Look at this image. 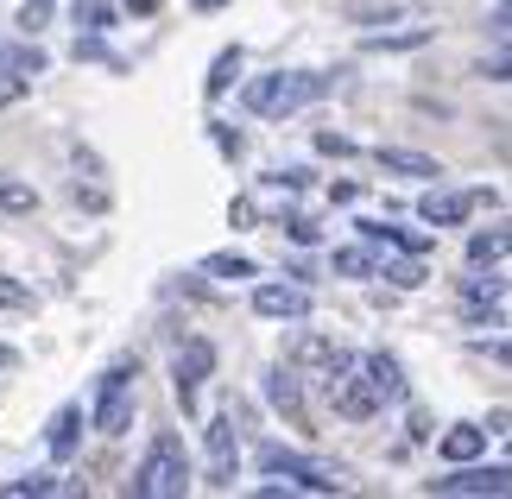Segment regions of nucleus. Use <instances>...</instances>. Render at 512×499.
I'll use <instances>...</instances> for the list:
<instances>
[{"mask_svg": "<svg viewBox=\"0 0 512 499\" xmlns=\"http://www.w3.org/2000/svg\"><path fill=\"white\" fill-rule=\"evenodd\" d=\"M323 95H329L323 70H272V76H253L241 89V102H247V114H260V121H285V114L323 102Z\"/></svg>", "mask_w": 512, "mask_h": 499, "instance_id": "1", "label": "nucleus"}, {"mask_svg": "<svg viewBox=\"0 0 512 499\" xmlns=\"http://www.w3.org/2000/svg\"><path fill=\"white\" fill-rule=\"evenodd\" d=\"M190 481H196L190 449L177 443L171 430H159V436H152V449L140 455V468H133L127 493H133V499H184V493H190Z\"/></svg>", "mask_w": 512, "mask_h": 499, "instance_id": "2", "label": "nucleus"}, {"mask_svg": "<svg viewBox=\"0 0 512 499\" xmlns=\"http://www.w3.org/2000/svg\"><path fill=\"white\" fill-rule=\"evenodd\" d=\"M260 468L285 474V487H304V493H348V468L342 462H323V455H304V449H285V443H266Z\"/></svg>", "mask_w": 512, "mask_h": 499, "instance_id": "3", "label": "nucleus"}, {"mask_svg": "<svg viewBox=\"0 0 512 499\" xmlns=\"http://www.w3.org/2000/svg\"><path fill=\"white\" fill-rule=\"evenodd\" d=\"M133 379H140V361H114L95 379V398H89V424L102 436H127L133 430Z\"/></svg>", "mask_w": 512, "mask_h": 499, "instance_id": "4", "label": "nucleus"}, {"mask_svg": "<svg viewBox=\"0 0 512 499\" xmlns=\"http://www.w3.org/2000/svg\"><path fill=\"white\" fill-rule=\"evenodd\" d=\"M430 493L437 499H506L512 493V468L506 462H449L443 481H430Z\"/></svg>", "mask_w": 512, "mask_h": 499, "instance_id": "5", "label": "nucleus"}, {"mask_svg": "<svg viewBox=\"0 0 512 499\" xmlns=\"http://www.w3.org/2000/svg\"><path fill=\"white\" fill-rule=\"evenodd\" d=\"M209 373H215V342H209V335H184L177 354H171V392H177V405H184V411H196Z\"/></svg>", "mask_w": 512, "mask_h": 499, "instance_id": "6", "label": "nucleus"}, {"mask_svg": "<svg viewBox=\"0 0 512 499\" xmlns=\"http://www.w3.org/2000/svg\"><path fill=\"white\" fill-rule=\"evenodd\" d=\"M310 310H317V297H310V285H298V272L253 285V316H266V323H304Z\"/></svg>", "mask_w": 512, "mask_h": 499, "instance_id": "7", "label": "nucleus"}, {"mask_svg": "<svg viewBox=\"0 0 512 499\" xmlns=\"http://www.w3.org/2000/svg\"><path fill=\"white\" fill-rule=\"evenodd\" d=\"M481 203H494V196H487V190H443V184H437V190L418 196V222H424V228H462Z\"/></svg>", "mask_w": 512, "mask_h": 499, "instance_id": "8", "label": "nucleus"}, {"mask_svg": "<svg viewBox=\"0 0 512 499\" xmlns=\"http://www.w3.org/2000/svg\"><path fill=\"white\" fill-rule=\"evenodd\" d=\"M462 310H468V323H494L506 329V272L500 266H475V278L462 285Z\"/></svg>", "mask_w": 512, "mask_h": 499, "instance_id": "9", "label": "nucleus"}, {"mask_svg": "<svg viewBox=\"0 0 512 499\" xmlns=\"http://www.w3.org/2000/svg\"><path fill=\"white\" fill-rule=\"evenodd\" d=\"M203 443H209V487H234V468H241V436H234V411H215V417H209Z\"/></svg>", "mask_w": 512, "mask_h": 499, "instance_id": "10", "label": "nucleus"}, {"mask_svg": "<svg viewBox=\"0 0 512 499\" xmlns=\"http://www.w3.org/2000/svg\"><path fill=\"white\" fill-rule=\"evenodd\" d=\"M354 361H361V379H367V386H373V398H380V405H405V367L399 361H392V354H380V348H373V354H354Z\"/></svg>", "mask_w": 512, "mask_h": 499, "instance_id": "11", "label": "nucleus"}, {"mask_svg": "<svg viewBox=\"0 0 512 499\" xmlns=\"http://www.w3.org/2000/svg\"><path fill=\"white\" fill-rule=\"evenodd\" d=\"M266 405H272V411H285L291 424H298V417H304V367L272 361V367H266Z\"/></svg>", "mask_w": 512, "mask_h": 499, "instance_id": "12", "label": "nucleus"}, {"mask_svg": "<svg viewBox=\"0 0 512 499\" xmlns=\"http://www.w3.org/2000/svg\"><path fill=\"white\" fill-rule=\"evenodd\" d=\"M45 449H51V462H57V468L76 462V449H83V405H57V411H51V424H45Z\"/></svg>", "mask_w": 512, "mask_h": 499, "instance_id": "13", "label": "nucleus"}, {"mask_svg": "<svg viewBox=\"0 0 512 499\" xmlns=\"http://www.w3.org/2000/svg\"><path fill=\"white\" fill-rule=\"evenodd\" d=\"M354 234H361V241L373 247V253H430V234H418V228H399V222H373V215H367V222H354Z\"/></svg>", "mask_w": 512, "mask_h": 499, "instance_id": "14", "label": "nucleus"}, {"mask_svg": "<svg viewBox=\"0 0 512 499\" xmlns=\"http://www.w3.org/2000/svg\"><path fill=\"white\" fill-rule=\"evenodd\" d=\"M373 158H380V171H392V177H424V184H443V165H437L430 152H411V146H380Z\"/></svg>", "mask_w": 512, "mask_h": 499, "instance_id": "15", "label": "nucleus"}, {"mask_svg": "<svg viewBox=\"0 0 512 499\" xmlns=\"http://www.w3.org/2000/svg\"><path fill=\"white\" fill-rule=\"evenodd\" d=\"M487 455V430L481 424H449L443 430V462H475Z\"/></svg>", "mask_w": 512, "mask_h": 499, "instance_id": "16", "label": "nucleus"}, {"mask_svg": "<svg viewBox=\"0 0 512 499\" xmlns=\"http://www.w3.org/2000/svg\"><path fill=\"white\" fill-rule=\"evenodd\" d=\"M336 354H342V348L329 342V335H298V348H291V367H317V379H323Z\"/></svg>", "mask_w": 512, "mask_h": 499, "instance_id": "17", "label": "nucleus"}, {"mask_svg": "<svg viewBox=\"0 0 512 499\" xmlns=\"http://www.w3.org/2000/svg\"><path fill=\"white\" fill-rule=\"evenodd\" d=\"M234 76H241V45H228V51H215V64H209V102H222V95L234 89Z\"/></svg>", "mask_w": 512, "mask_h": 499, "instance_id": "18", "label": "nucleus"}, {"mask_svg": "<svg viewBox=\"0 0 512 499\" xmlns=\"http://www.w3.org/2000/svg\"><path fill=\"white\" fill-rule=\"evenodd\" d=\"M329 266H336V278H373V272H380V259H373V247L361 241V247H336V253H329Z\"/></svg>", "mask_w": 512, "mask_h": 499, "instance_id": "19", "label": "nucleus"}, {"mask_svg": "<svg viewBox=\"0 0 512 499\" xmlns=\"http://www.w3.org/2000/svg\"><path fill=\"white\" fill-rule=\"evenodd\" d=\"M373 278H392V285H399V291H418L430 272H424V253H405V259H386V266L373 272Z\"/></svg>", "mask_w": 512, "mask_h": 499, "instance_id": "20", "label": "nucleus"}, {"mask_svg": "<svg viewBox=\"0 0 512 499\" xmlns=\"http://www.w3.org/2000/svg\"><path fill=\"white\" fill-rule=\"evenodd\" d=\"M26 493H64V481H57L51 468H38V474H19V481H0V499H26Z\"/></svg>", "mask_w": 512, "mask_h": 499, "instance_id": "21", "label": "nucleus"}, {"mask_svg": "<svg viewBox=\"0 0 512 499\" xmlns=\"http://www.w3.org/2000/svg\"><path fill=\"white\" fill-rule=\"evenodd\" d=\"M121 26V7L108 0H76V32H114Z\"/></svg>", "mask_w": 512, "mask_h": 499, "instance_id": "22", "label": "nucleus"}, {"mask_svg": "<svg viewBox=\"0 0 512 499\" xmlns=\"http://www.w3.org/2000/svg\"><path fill=\"white\" fill-rule=\"evenodd\" d=\"M500 259H506V228L468 234V266H500Z\"/></svg>", "mask_w": 512, "mask_h": 499, "instance_id": "23", "label": "nucleus"}, {"mask_svg": "<svg viewBox=\"0 0 512 499\" xmlns=\"http://www.w3.org/2000/svg\"><path fill=\"white\" fill-rule=\"evenodd\" d=\"M0 70H19V76H45V51H38V45H0Z\"/></svg>", "mask_w": 512, "mask_h": 499, "instance_id": "24", "label": "nucleus"}, {"mask_svg": "<svg viewBox=\"0 0 512 499\" xmlns=\"http://www.w3.org/2000/svg\"><path fill=\"white\" fill-rule=\"evenodd\" d=\"M203 272H209V278H260V266H253L247 253H209Z\"/></svg>", "mask_w": 512, "mask_h": 499, "instance_id": "25", "label": "nucleus"}, {"mask_svg": "<svg viewBox=\"0 0 512 499\" xmlns=\"http://www.w3.org/2000/svg\"><path fill=\"white\" fill-rule=\"evenodd\" d=\"M0 209H7V215H32L38 209V190L19 184V177H0Z\"/></svg>", "mask_w": 512, "mask_h": 499, "instance_id": "26", "label": "nucleus"}, {"mask_svg": "<svg viewBox=\"0 0 512 499\" xmlns=\"http://www.w3.org/2000/svg\"><path fill=\"white\" fill-rule=\"evenodd\" d=\"M430 38V26H411V32H373L367 38V51H418Z\"/></svg>", "mask_w": 512, "mask_h": 499, "instance_id": "27", "label": "nucleus"}, {"mask_svg": "<svg viewBox=\"0 0 512 499\" xmlns=\"http://www.w3.org/2000/svg\"><path fill=\"white\" fill-rule=\"evenodd\" d=\"M260 184H266V190H285V196H298V190L310 184V165H285V171H266Z\"/></svg>", "mask_w": 512, "mask_h": 499, "instance_id": "28", "label": "nucleus"}, {"mask_svg": "<svg viewBox=\"0 0 512 499\" xmlns=\"http://www.w3.org/2000/svg\"><path fill=\"white\" fill-rule=\"evenodd\" d=\"M279 234L291 247H317V222H310V215H279Z\"/></svg>", "mask_w": 512, "mask_h": 499, "instance_id": "29", "label": "nucleus"}, {"mask_svg": "<svg viewBox=\"0 0 512 499\" xmlns=\"http://www.w3.org/2000/svg\"><path fill=\"white\" fill-rule=\"evenodd\" d=\"M38 297H32V285H19V278H7L0 272V310H32Z\"/></svg>", "mask_w": 512, "mask_h": 499, "instance_id": "30", "label": "nucleus"}, {"mask_svg": "<svg viewBox=\"0 0 512 499\" xmlns=\"http://www.w3.org/2000/svg\"><path fill=\"white\" fill-rule=\"evenodd\" d=\"M26 89H32V76H19V70H0V108L26 102Z\"/></svg>", "mask_w": 512, "mask_h": 499, "instance_id": "31", "label": "nucleus"}, {"mask_svg": "<svg viewBox=\"0 0 512 499\" xmlns=\"http://www.w3.org/2000/svg\"><path fill=\"white\" fill-rule=\"evenodd\" d=\"M19 26H26V38L45 32L51 26V0H26V7H19Z\"/></svg>", "mask_w": 512, "mask_h": 499, "instance_id": "32", "label": "nucleus"}, {"mask_svg": "<svg viewBox=\"0 0 512 499\" xmlns=\"http://www.w3.org/2000/svg\"><path fill=\"white\" fill-rule=\"evenodd\" d=\"M209 127H215V152H228V158H241V152H247V139L234 133V127H222V121H209Z\"/></svg>", "mask_w": 512, "mask_h": 499, "instance_id": "33", "label": "nucleus"}, {"mask_svg": "<svg viewBox=\"0 0 512 499\" xmlns=\"http://www.w3.org/2000/svg\"><path fill=\"white\" fill-rule=\"evenodd\" d=\"M317 152H336V158H348V152H354V139H348V133H317Z\"/></svg>", "mask_w": 512, "mask_h": 499, "instance_id": "34", "label": "nucleus"}, {"mask_svg": "<svg viewBox=\"0 0 512 499\" xmlns=\"http://www.w3.org/2000/svg\"><path fill=\"white\" fill-rule=\"evenodd\" d=\"M13 367H19V354H13L7 342H0V373H13Z\"/></svg>", "mask_w": 512, "mask_h": 499, "instance_id": "35", "label": "nucleus"}, {"mask_svg": "<svg viewBox=\"0 0 512 499\" xmlns=\"http://www.w3.org/2000/svg\"><path fill=\"white\" fill-rule=\"evenodd\" d=\"M152 7H159V0H127V13H152Z\"/></svg>", "mask_w": 512, "mask_h": 499, "instance_id": "36", "label": "nucleus"}, {"mask_svg": "<svg viewBox=\"0 0 512 499\" xmlns=\"http://www.w3.org/2000/svg\"><path fill=\"white\" fill-rule=\"evenodd\" d=\"M196 7H203V13H215V7H228V0H196Z\"/></svg>", "mask_w": 512, "mask_h": 499, "instance_id": "37", "label": "nucleus"}]
</instances>
